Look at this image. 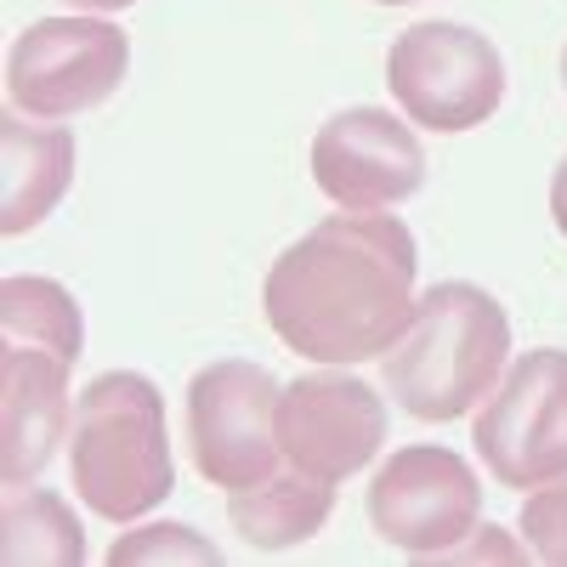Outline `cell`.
Instances as JSON below:
<instances>
[{"label":"cell","instance_id":"15","mask_svg":"<svg viewBox=\"0 0 567 567\" xmlns=\"http://www.w3.org/2000/svg\"><path fill=\"white\" fill-rule=\"evenodd\" d=\"M0 341H45V347L80 358L85 318L58 278L12 272V278H0Z\"/></svg>","mask_w":567,"mask_h":567},{"label":"cell","instance_id":"18","mask_svg":"<svg viewBox=\"0 0 567 567\" xmlns=\"http://www.w3.org/2000/svg\"><path fill=\"white\" fill-rule=\"evenodd\" d=\"M63 7H80V12H125L136 0H63Z\"/></svg>","mask_w":567,"mask_h":567},{"label":"cell","instance_id":"17","mask_svg":"<svg viewBox=\"0 0 567 567\" xmlns=\"http://www.w3.org/2000/svg\"><path fill=\"white\" fill-rule=\"evenodd\" d=\"M550 216H556V233L567 239V159H561L556 176H550Z\"/></svg>","mask_w":567,"mask_h":567},{"label":"cell","instance_id":"12","mask_svg":"<svg viewBox=\"0 0 567 567\" xmlns=\"http://www.w3.org/2000/svg\"><path fill=\"white\" fill-rule=\"evenodd\" d=\"M74 182V136L63 125H29L18 109L0 120V233L40 227Z\"/></svg>","mask_w":567,"mask_h":567},{"label":"cell","instance_id":"8","mask_svg":"<svg viewBox=\"0 0 567 567\" xmlns=\"http://www.w3.org/2000/svg\"><path fill=\"white\" fill-rule=\"evenodd\" d=\"M483 523V483L454 449L409 443L369 483V528L414 561H437Z\"/></svg>","mask_w":567,"mask_h":567},{"label":"cell","instance_id":"2","mask_svg":"<svg viewBox=\"0 0 567 567\" xmlns=\"http://www.w3.org/2000/svg\"><path fill=\"white\" fill-rule=\"evenodd\" d=\"M511 358V318L483 284H432L409 336L381 358L386 392L414 420H460L494 398Z\"/></svg>","mask_w":567,"mask_h":567},{"label":"cell","instance_id":"16","mask_svg":"<svg viewBox=\"0 0 567 567\" xmlns=\"http://www.w3.org/2000/svg\"><path fill=\"white\" fill-rule=\"evenodd\" d=\"M109 561L114 567H131V561H199V567H216L221 550L187 523H154V528H136V534L114 539Z\"/></svg>","mask_w":567,"mask_h":567},{"label":"cell","instance_id":"7","mask_svg":"<svg viewBox=\"0 0 567 567\" xmlns=\"http://www.w3.org/2000/svg\"><path fill=\"white\" fill-rule=\"evenodd\" d=\"M131 69V40L103 18H45L29 23L7 52V97L34 120H74L109 103Z\"/></svg>","mask_w":567,"mask_h":567},{"label":"cell","instance_id":"20","mask_svg":"<svg viewBox=\"0 0 567 567\" xmlns=\"http://www.w3.org/2000/svg\"><path fill=\"white\" fill-rule=\"evenodd\" d=\"M561 85H567V52H561Z\"/></svg>","mask_w":567,"mask_h":567},{"label":"cell","instance_id":"4","mask_svg":"<svg viewBox=\"0 0 567 567\" xmlns=\"http://www.w3.org/2000/svg\"><path fill=\"white\" fill-rule=\"evenodd\" d=\"M278 398L284 386L250 358H221L194 374V386H187V449H194V465L210 488L239 494L290 465L278 437Z\"/></svg>","mask_w":567,"mask_h":567},{"label":"cell","instance_id":"6","mask_svg":"<svg viewBox=\"0 0 567 567\" xmlns=\"http://www.w3.org/2000/svg\"><path fill=\"white\" fill-rule=\"evenodd\" d=\"M477 460L499 488H545L567 477V352H523L477 414Z\"/></svg>","mask_w":567,"mask_h":567},{"label":"cell","instance_id":"9","mask_svg":"<svg viewBox=\"0 0 567 567\" xmlns=\"http://www.w3.org/2000/svg\"><path fill=\"white\" fill-rule=\"evenodd\" d=\"M278 437H284V460L296 471L323 477V483H347L381 454L386 403L358 374H341L336 363H318V374H301V381L284 386Z\"/></svg>","mask_w":567,"mask_h":567},{"label":"cell","instance_id":"10","mask_svg":"<svg viewBox=\"0 0 567 567\" xmlns=\"http://www.w3.org/2000/svg\"><path fill=\"white\" fill-rule=\"evenodd\" d=\"M312 182L341 210H392L425 187V148L386 109H341L312 136Z\"/></svg>","mask_w":567,"mask_h":567},{"label":"cell","instance_id":"11","mask_svg":"<svg viewBox=\"0 0 567 567\" xmlns=\"http://www.w3.org/2000/svg\"><path fill=\"white\" fill-rule=\"evenodd\" d=\"M0 483H34L69 437V369L80 358L45 341H0Z\"/></svg>","mask_w":567,"mask_h":567},{"label":"cell","instance_id":"14","mask_svg":"<svg viewBox=\"0 0 567 567\" xmlns=\"http://www.w3.org/2000/svg\"><path fill=\"white\" fill-rule=\"evenodd\" d=\"M0 561L12 567H74L85 561V534L80 516L52 494V488H29L7 483V534H0Z\"/></svg>","mask_w":567,"mask_h":567},{"label":"cell","instance_id":"19","mask_svg":"<svg viewBox=\"0 0 567 567\" xmlns=\"http://www.w3.org/2000/svg\"><path fill=\"white\" fill-rule=\"evenodd\" d=\"M374 7H409V0H374Z\"/></svg>","mask_w":567,"mask_h":567},{"label":"cell","instance_id":"3","mask_svg":"<svg viewBox=\"0 0 567 567\" xmlns=\"http://www.w3.org/2000/svg\"><path fill=\"white\" fill-rule=\"evenodd\" d=\"M69 477L103 523H136L171 499L176 460L165 432V398L148 374L109 369L74 398Z\"/></svg>","mask_w":567,"mask_h":567},{"label":"cell","instance_id":"13","mask_svg":"<svg viewBox=\"0 0 567 567\" xmlns=\"http://www.w3.org/2000/svg\"><path fill=\"white\" fill-rule=\"evenodd\" d=\"M329 511H336V483L307 477V471L284 465L278 477L227 494V523L239 528V539L250 550H290L301 539H312Z\"/></svg>","mask_w":567,"mask_h":567},{"label":"cell","instance_id":"1","mask_svg":"<svg viewBox=\"0 0 567 567\" xmlns=\"http://www.w3.org/2000/svg\"><path fill=\"white\" fill-rule=\"evenodd\" d=\"M414 233L386 210L323 216L267 267L261 318L307 363L386 358L420 312Z\"/></svg>","mask_w":567,"mask_h":567},{"label":"cell","instance_id":"5","mask_svg":"<svg viewBox=\"0 0 567 567\" xmlns=\"http://www.w3.org/2000/svg\"><path fill=\"white\" fill-rule=\"evenodd\" d=\"M386 85L409 125L425 131H477L505 103V63L494 40L465 23H414L386 52Z\"/></svg>","mask_w":567,"mask_h":567}]
</instances>
